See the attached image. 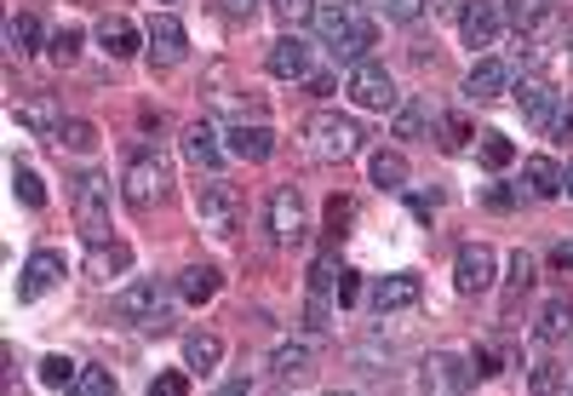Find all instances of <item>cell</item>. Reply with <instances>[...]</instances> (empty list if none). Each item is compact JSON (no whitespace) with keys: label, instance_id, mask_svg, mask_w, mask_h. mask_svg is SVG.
Segmentation results:
<instances>
[{"label":"cell","instance_id":"7402d4cb","mask_svg":"<svg viewBox=\"0 0 573 396\" xmlns=\"http://www.w3.org/2000/svg\"><path fill=\"white\" fill-rule=\"evenodd\" d=\"M184 161H190V167H201V173H213L218 161H224V144H218V132L207 121L184 126Z\"/></svg>","mask_w":573,"mask_h":396},{"label":"cell","instance_id":"484cf974","mask_svg":"<svg viewBox=\"0 0 573 396\" xmlns=\"http://www.w3.org/2000/svg\"><path fill=\"white\" fill-rule=\"evenodd\" d=\"M41 41H47V29H41V18H35V12H12V18H7V47H12L18 58L41 52Z\"/></svg>","mask_w":573,"mask_h":396},{"label":"cell","instance_id":"ab89813d","mask_svg":"<svg viewBox=\"0 0 573 396\" xmlns=\"http://www.w3.org/2000/svg\"><path fill=\"white\" fill-rule=\"evenodd\" d=\"M361 282H367V276H361V271H350V264H345V271H339V287H332V299H339V305L350 311L356 299H367V287H361Z\"/></svg>","mask_w":573,"mask_h":396},{"label":"cell","instance_id":"9a60e30c","mask_svg":"<svg viewBox=\"0 0 573 396\" xmlns=\"http://www.w3.org/2000/svg\"><path fill=\"white\" fill-rule=\"evenodd\" d=\"M18 121H23V132H35L41 144H58V139H63V126H70L52 92H29L23 104H18Z\"/></svg>","mask_w":573,"mask_h":396},{"label":"cell","instance_id":"4316f807","mask_svg":"<svg viewBox=\"0 0 573 396\" xmlns=\"http://www.w3.org/2000/svg\"><path fill=\"white\" fill-rule=\"evenodd\" d=\"M504 81H511V75H504V63H499V58H482L477 70L464 75V98H482V104H488V98L504 92Z\"/></svg>","mask_w":573,"mask_h":396},{"label":"cell","instance_id":"6f0895ef","mask_svg":"<svg viewBox=\"0 0 573 396\" xmlns=\"http://www.w3.org/2000/svg\"><path fill=\"white\" fill-rule=\"evenodd\" d=\"M567 58H573V35H567Z\"/></svg>","mask_w":573,"mask_h":396},{"label":"cell","instance_id":"ac0fdd59","mask_svg":"<svg viewBox=\"0 0 573 396\" xmlns=\"http://www.w3.org/2000/svg\"><path fill=\"white\" fill-rule=\"evenodd\" d=\"M269 374H276V385H310V374H316V351L310 345H276L269 351Z\"/></svg>","mask_w":573,"mask_h":396},{"label":"cell","instance_id":"2e32d148","mask_svg":"<svg viewBox=\"0 0 573 396\" xmlns=\"http://www.w3.org/2000/svg\"><path fill=\"white\" fill-rule=\"evenodd\" d=\"M367 305H374L379 316H390V311H408V305H419V276H413V271L379 276L374 287H367Z\"/></svg>","mask_w":573,"mask_h":396},{"label":"cell","instance_id":"5bb4252c","mask_svg":"<svg viewBox=\"0 0 573 396\" xmlns=\"http://www.w3.org/2000/svg\"><path fill=\"white\" fill-rule=\"evenodd\" d=\"M144 35H150V63H155V70H173V63L190 52V35H184V23L173 12H155Z\"/></svg>","mask_w":573,"mask_h":396},{"label":"cell","instance_id":"8d00e7d4","mask_svg":"<svg viewBox=\"0 0 573 396\" xmlns=\"http://www.w3.org/2000/svg\"><path fill=\"white\" fill-rule=\"evenodd\" d=\"M477 150H482V161H488V167H511V139H504V132H482V139H477Z\"/></svg>","mask_w":573,"mask_h":396},{"label":"cell","instance_id":"74e56055","mask_svg":"<svg viewBox=\"0 0 573 396\" xmlns=\"http://www.w3.org/2000/svg\"><path fill=\"white\" fill-rule=\"evenodd\" d=\"M81 47H86V35H81V29H58V35H52V63H75L81 58Z\"/></svg>","mask_w":573,"mask_h":396},{"label":"cell","instance_id":"f907efd6","mask_svg":"<svg viewBox=\"0 0 573 396\" xmlns=\"http://www.w3.org/2000/svg\"><path fill=\"white\" fill-rule=\"evenodd\" d=\"M551 264H556V271H573V242H556V247H551Z\"/></svg>","mask_w":573,"mask_h":396},{"label":"cell","instance_id":"9c48e42d","mask_svg":"<svg viewBox=\"0 0 573 396\" xmlns=\"http://www.w3.org/2000/svg\"><path fill=\"white\" fill-rule=\"evenodd\" d=\"M63 276H70V264H63V253H52V247L29 253V258H23V271H18V299H23V305L47 299V293H52Z\"/></svg>","mask_w":573,"mask_h":396},{"label":"cell","instance_id":"f546056e","mask_svg":"<svg viewBox=\"0 0 573 396\" xmlns=\"http://www.w3.org/2000/svg\"><path fill=\"white\" fill-rule=\"evenodd\" d=\"M567 334H573V299H551L545 316H539V339L556 345V339H567Z\"/></svg>","mask_w":573,"mask_h":396},{"label":"cell","instance_id":"3957f363","mask_svg":"<svg viewBox=\"0 0 573 396\" xmlns=\"http://www.w3.org/2000/svg\"><path fill=\"white\" fill-rule=\"evenodd\" d=\"M316 35L339 52V58H367L374 52V18H361L350 0H332V7H316Z\"/></svg>","mask_w":573,"mask_h":396},{"label":"cell","instance_id":"5b68a950","mask_svg":"<svg viewBox=\"0 0 573 396\" xmlns=\"http://www.w3.org/2000/svg\"><path fill=\"white\" fill-rule=\"evenodd\" d=\"M305 139H310V150H316L321 161H350V155H361V144H367V126H361L356 115L321 110V115L305 121Z\"/></svg>","mask_w":573,"mask_h":396},{"label":"cell","instance_id":"1f68e13d","mask_svg":"<svg viewBox=\"0 0 573 396\" xmlns=\"http://www.w3.org/2000/svg\"><path fill=\"white\" fill-rule=\"evenodd\" d=\"M367 173H374V184H379V190H401V184H408V155L379 150V155H374V167H367Z\"/></svg>","mask_w":573,"mask_h":396},{"label":"cell","instance_id":"bcb514c9","mask_svg":"<svg viewBox=\"0 0 573 396\" xmlns=\"http://www.w3.org/2000/svg\"><path fill=\"white\" fill-rule=\"evenodd\" d=\"M350 213H356L350 195H332V202H327V236H339V230L350 224Z\"/></svg>","mask_w":573,"mask_h":396},{"label":"cell","instance_id":"6da1fadb","mask_svg":"<svg viewBox=\"0 0 573 396\" xmlns=\"http://www.w3.org/2000/svg\"><path fill=\"white\" fill-rule=\"evenodd\" d=\"M173 195V161H166L155 144H132L126 167H121V202L132 213H155Z\"/></svg>","mask_w":573,"mask_h":396},{"label":"cell","instance_id":"7bdbcfd3","mask_svg":"<svg viewBox=\"0 0 573 396\" xmlns=\"http://www.w3.org/2000/svg\"><path fill=\"white\" fill-rule=\"evenodd\" d=\"M269 12L282 23H305V18H316V0H269Z\"/></svg>","mask_w":573,"mask_h":396},{"label":"cell","instance_id":"f5cc1de1","mask_svg":"<svg viewBox=\"0 0 573 396\" xmlns=\"http://www.w3.org/2000/svg\"><path fill=\"white\" fill-rule=\"evenodd\" d=\"M310 327H327V305H321V293H310V311H305Z\"/></svg>","mask_w":573,"mask_h":396},{"label":"cell","instance_id":"816d5d0a","mask_svg":"<svg viewBox=\"0 0 573 396\" xmlns=\"http://www.w3.org/2000/svg\"><path fill=\"white\" fill-rule=\"evenodd\" d=\"M305 87H310V92H316V98H332V92H339V81H332V75H310V81H305Z\"/></svg>","mask_w":573,"mask_h":396},{"label":"cell","instance_id":"7a4b0ae2","mask_svg":"<svg viewBox=\"0 0 573 396\" xmlns=\"http://www.w3.org/2000/svg\"><path fill=\"white\" fill-rule=\"evenodd\" d=\"M166 299H178V287H166V282H132L121 299H115V316L126 327H139V334H173V305Z\"/></svg>","mask_w":573,"mask_h":396},{"label":"cell","instance_id":"f35d334b","mask_svg":"<svg viewBox=\"0 0 573 396\" xmlns=\"http://www.w3.org/2000/svg\"><path fill=\"white\" fill-rule=\"evenodd\" d=\"M58 144H63V150H75V155H92V150H98V132H92V121H70Z\"/></svg>","mask_w":573,"mask_h":396},{"label":"cell","instance_id":"83f0119b","mask_svg":"<svg viewBox=\"0 0 573 396\" xmlns=\"http://www.w3.org/2000/svg\"><path fill=\"white\" fill-rule=\"evenodd\" d=\"M528 195H539V202H556L562 195V167L551 155H528Z\"/></svg>","mask_w":573,"mask_h":396},{"label":"cell","instance_id":"e575fe53","mask_svg":"<svg viewBox=\"0 0 573 396\" xmlns=\"http://www.w3.org/2000/svg\"><path fill=\"white\" fill-rule=\"evenodd\" d=\"M75 390H81V396H115V374L98 368V362H86L81 379H75Z\"/></svg>","mask_w":573,"mask_h":396},{"label":"cell","instance_id":"8992f818","mask_svg":"<svg viewBox=\"0 0 573 396\" xmlns=\"http://www.w3.org/2000/svg\"><path fill=\"white\" fill-rule=\"evenodd\" d=\"M195 219L207 224V236L229 242L235 230H242V195H235V184L218 179V173L201 179V190H195Z\"/></svg>","mask_w":573,"mask_h":396},{"label":"cell","instance_id":"277c9868","mask_svg":"<svg viewBox=\"0 0 573 396\" xmlns=\"http://www.w3.org/2000/svg\"><path fill=\"white\" fill-rule=\"evenodd\" d=\"M70 202H75V219H81V242H110V179L104 173H75L70 179Z\"/></svg>","mask_w":573,"mask_h":396},{"label":"cell","instance_id":"d590c367","mask_svg":"<svg viewBox=\"0 0 573 396\" xmlns=\"http://www.w3.org/2000/svg\"><path fill=\"white\" fill-rule=\"evenodd\" d=\"M374 7H379V18H390V23H419L430 0H374Z\"/></svg>","mask_w":573,"mask_h":396},{"label":"cell","instance_id":"836d02e7","mask_svg":"<svg viewBox=\"0 0 573 396\" xmlns=\"http://www.w3.org/2000/svg\"><path fill=\"white\" fill-rule=\"evenodd\" d=\"M339 271H345L339 253H321V258L310 264V293H321V299H327V293L339 287Z\"/></svg>","mask_w":573,"mask_h":396},{"label":"cell","instance_id":"ffe728a7","mask_svg":"<svg viewBox=\"0 0 573 396\" xmlns=\"http://www.w3.org/2000/svg\"><path fill=\"white\" fill-rule=\"evenodd\" d=\"M436 126V98H401L396 104V115H390V132L396 139H424V132Z\"/></svg>","mask_w":573,"mask_h":396},{"label":"cell","instance_id":"4dcf8cb0","mask_svg":"<svg viewBox=\"0 0 573 396\" xmlns=\"http://www.w3.org/2000/svg\"><path fill=\"white\" fill-rule=\"evenodd\" d=\"M12 195H18V202H23L29 213H41V207H47V184H41V173H35V167H23V161L12 167Z\"/></svg>","mask_w":573,"mask_h":396},{"label":"cell","instance_id":"44dd1931","mask_svg":"<svg viewBox=\"0 0 573 396\" xmlns=\"http://www.w3.org/2000/svg\"><path fill=\"white\" fill-rule=\"evenodd\" d=\"M121 271H132V247H126V242L110 236V242H92V247H86V276H92V282H115Z\"/></svg>","mask_w":573,"mask_h":396},{"label":"cell","instance_id":"30bf717a","mask_svg":"<svg viewBox=\"0 0 573 396\" xmlns=\"http://www.w3.org/2000/svg\"><path fill=\"white\" fill-rule=\"evenodd\" d=\"M493 247L488 242H464L459 253H453V287L464 293V299H477V293H488L493 287Z\"/></svg>","mask_w":573,"mask_h":396},{"label":"cell","instance_id":"7c38bea8","mask_svg":"<svg viewBox=\"0 0 573 396\" xmlns=\"http://www.w3.org/2000/svg\"><path fill=\"white\" fill-rule=\"evenodd\" d=\"M419 385L424 390H470V385H477V362L459 356V351H436V356H424Z\"/></svg>","mask_w":573,"mask_h":396},{"label":"cell","instance_id":"d4e9b609","mask_svg":"<svg viewBox=\"0 0 573 396\" xmlns=\"http://www.w3.org/2000/svg\"><path fill=\"white\" fill-rule=\"evenodd\" d=\"M184 362H190V374H213L224 362V339L207 334V327H195V334H184Z\"/></svg>","mask_w":573,"mask_h":396},{"label":"cell","instance_id":"603a6c76","mask_svg":"<svg viewBox=\"0 0 573 396\" xmlns=\"http://www.w3.org/2000/svg\"><path fill=\"white\" fill-rule=\"evenodd\" d=\"M98 41H104V52L121 63V58H132V52H139L144 47V35H139V23H132V18H98Z\"/></svg>","mask_w":573,"mask_h":396},{"label":"cell","instance_id":"52a82bcc","mask_svg":"<svg viewBox=\"0 0 573 396\" xmlns=\"http://www.w3.org/2000/svg\"><path fill=\"white\" fill-rule=\"evenodd\" d=\"M264 224H269V242H276V247H293L298 236H305V195H298V184H276V190H269Z\"/></svg>","mask_w":573,"mask_h":396},{"label":"cell","instance_id":"9f6ffc18","mask_svg":"<svg viewBox=\"0 0 573 396\" xmlns=\"http://www.w3.org/2000/svg\"><path fill=\"white\" fill-rule=\"evenodd\" d=\"M155 7H178V0H155Z\"/></svg>","mask_w":573,"mask_h":396},{"label":"cell","instance_id":"60d3db41","mask_svg":"<svg viewBox=\"0 0 573 396\" xmlns=\"http://www.w3.org/2000/svg\"><path fill=\"white\" fill-rule=\"evenodd\" d=\"M482 207H493V213H516L522 195H516V184H488V190H482Z\"/></svg>","mask_w":573,"mask_h":396},{"label":"cell","instance_id":"c3c4849f","mask_svg":"<svg viewBox=\"0 0 573 396\" xmlns=\"http://www.w3.org/2000/svg\"><path fill=\"white\" fill-rule=\"evenodd\" d=\"M470 362H477V379H493V374H499V362H504V356H499V351L488 345V351H477V356H470Z\"/></svg>","mask_w":573,"mask_h":396},{"label":"cell","instance_id":"4fadbf2b","mask_svg":"<svg viewBox=\"0 0 573 396\" xmlns=\"http://www.w3.org/2000/svg\"><path fill=\"white\" fill-rule=\"evenodd\" d=\"M264 70L276 75V81H310V75H316V52H310V41L282 35L276 47L264 52Z\"/></svg>","mask_w":573,"mask_h":396},{"label":"cell","instance_id":"f1b7e54d","mask_svg":"<svg viewBox=\"0 0 573 396\" xmlns=\"http://www.w3.org/2000/svg\"><path fill=\"white\" fill-rule=\"evenodd\" d=\"M499 7H504V23L522 29V35H533V29L551 18V0H499Z\"/></svg>","mask_w":573,"mask_h":396},{"label":"cell","instance_id":"11a10c76","mask_svg":"<svg viewBox=\"0 0 573 396\" xmlns=\"http://www.w3.org/2000/svg\"><path fill=\"white\" fill-rule=\"evenodd\" d=\"M562 195H573V167H562Z\"/></svg>","mask_w":573,"mask_h":396},{"label":"cell","instance_id":"ba28073f","mask_svg":"<svg viewBox=\"0 0 573 396\" xmlns=\"http://www.w3.org/2000/svg\"><path fill=\"white\" fill-rule=\"evenodd\" d=\"M345 92L356 98L361 110H390V104H396V81H390V70H385L379 58H356Z\"/></svg>","mask_w":573,"mask_h":396},{"label":"cell","instance_id":"db71d44e","mask_svg":"<svg viewBox=\"0 0 573 396\" xmlns=\"http://www.w3.org/2000/svg\"><path fill=\"white\" fill-rule=\"evenodd\" d=\"M413 213H419V219H430V213H436V195H430V190H419V195H413Z\"/></svg>","mask_w":573,"mask_h":396},{"label":"cell","instance_id":"681fc988","mask_svg":"<svg viewBox=\"0 0 573 396\" xmlns=\"http://www.w3.org/2000/svg\"><path fill=\"white\" fill-rule=\"evenodd\" d=\"M218 7H224V12L235 18V23H247V18H253V7H258V0H218Z\"/></svg>","mask_w":573,"mask_h":396},{"label":"cell","instance_id":"7dc6e473","mask_svg":"<svg viewBox=\"0 0 573 396\" xmlns=\"http://www.w3.org/2000/svg\"><path fill=\"white\" fill-rule=\"evenodd\" d=\"M190 390V374H155L150 379V396H184Z\"/></svg>","mask_w":573,"mask_h":396},{"label":"cell","instance_id":"d6a6232c","mask_svg":"<svg viewBox=\"0 0 573 396\" xmlns=\"http://www.w3.org/2000/svg\"><path fill=\"white\" fill-rule=\"evenodd\" d=\"M75 379H81V368H75L70 356H47L41 362V385L47 390H75Z\"/></svg>","mask_w":573,"mask_h":396},{"label":"cell","instance_id":"8fae6325","mask_svg":"<svg viewBox=\"0 0 573 396\" xmlns=\"http://www.w3.org/2000/svg\"><path fill=\"white\" fill-rule=\"evenodd\" d=\"M499 29H504V7H493V0H459V35H464V47L488 52L499 41Z\"/></svg>","mask_w":573,"mask_h":396},{"label":"cell","instance_id":"f6af8a7d","mask_svg":"<svg viewBox=\"0 0 573 396\" xmlns=\"http://www.w3.org/2000/svg\"><path fill=\"white\" fill-rule=\"evenodd\" d=\"M551 139L567 144L573 139V98H556V115H551Z\"/></svg>","mask_w":573,"mask_h":396},{"label":"cell","instance_id":"b9f144b4","mask_svg":"<svg viewBox=\"0 0 573 396\" xmlns=\"http://www.w3.org/2000/svg\"><path fill=\"white\" fill-rule=\"evenodd\" d=\"M533 276H539V264L528 253H511V299H522V293L533 287Z\"/></svg>","mask_w":573,"mask_h":396},{"label":"cell","instance_id":"e0dca14e","mask_svg":"<svg viewBox=\"0 0 573 396\" xmlns=\"http://www.w3.org/2000/svg\"><path fill=\"white\" fill-rule=\"evenodd\" d=\"M516 110H522V121H528V126L551 132V115H556V87H551L545 75H528V81L516 87Z\"/></svg>","mask_w":573,"mask_h":396},{"label":"cell","instance_id":"cb8c5ba5","mask_svg":"<svg viewBox=\"0 0 573 396\" xmlns=\"http://www.w3.org/2000/svg\"><path fill=\"white\" fill-rule=\"evenodd\" d=\"M173 287H178V299H184V305H207L213 293L224 287V276L213 271V264H184V271H178V282H173Z\"/></svg>","mask_w":573,"mask_h":396},{"label":"cell","instance_id":"d6986e66","mask_svg":"<svg viewBox=\"0 0 573 396\" xmlns=\"http://www.w3.org/2000/svg\"><path fill=\"white\" fill-rule=\"evenodd\" d=\"M224 144L242 155V161H253V167H258V161L276 155V132H269V126H253V121H235V126L224 132Z\"/></svg>","mask_w":573,"mask_h":396},{"label":"cell","instance_id":"ee69618b","mask_svg":"<svg viewBox=\"0 0 573 396\" xmlns=\"http://www.w3.org/2000/svg\"><path fill=\"white\" fill-rule=\"evenodd\" d=\"M528 390H567V379H562L556 362H539V368L528 374Z\"/></svg>","mask_w":573,"mask_h":396}]
</instances>
